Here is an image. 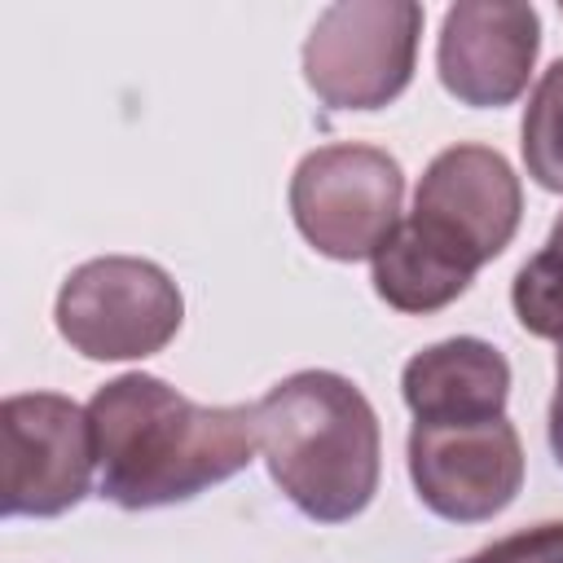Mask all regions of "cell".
<instances>
[{"label":"cell","instance_id":"cell-1","mask_svg":"<svg viewBox=\"0 0 563 563\" xmlns=\"http://www.w3.org/2000/svg\"><path fill=\"white\" fill-rule=\"evenodd\" d=\"M101 497L123 510L189 501L251 466L255 405H198L154 374H119L88 400Z\"/></svg>","mask_w":563,"mask_h":563},{"label":"cell","instance_id":"cell-2","mask_svg":"<svg viewBox=\"0 0 563 563\" xmlns=\"http://www.w3.org/2000/svg\"><path fill=\"white\" fill-rule=\"evenodd\" d=\"M260 453L286 501L317 523L356 519L383 475V431L365 391L334 369H299L255 405Z\"/></svg>","mask_w":563,"mask_h":563},{"label":"cell","instance_id":"cell-3","mask_svg":"<svg viewBox=\"0 0 563 563\" xmlns=\"http://www.w3.org/2000/svg\"><path fill=\"white\" fill-rule=\"evenodd\" d=\"M418 40L413 0H339L303 40V79L330 110H383L409 88Z\"/></svg>","mask_w":563,"mask_h":563},{"label":"cell","instance_id":"cell-4","mask_svg":"<svg viewBox=\"0 0 563 563\" xmlns=\"http://www.w3.org/2000/svg\"><path fill=\"white\" fill-rule=\"evenodd\" d=\"M57 334L88 361H141L163 352L180 321V286L154 260L101 255L79 264L53 303Z\"/></svg>","mask_w":563,"mask_h":563},{"label":"cell","instance_id":"cell-5","mask_svg":"<svg viewBox=\"0 0 563 563\" xmlns=\"http://www.w3.org/2000/svg\"><path fill=\"white\" fill-rule=\"evenodd\" d=\"M400 163L387 150L361 141L321 145L303 154L290 176L295 229L312 251L343 264L374 260V251L400 224Z\"/></svg>","mask_w":563,"mask_h":563},{"label":"cell","instance_id":"cell-6","mask_svg":"<svg viewBox=\"0 0 563 563\" xmlns=\"http://www.w3.org/2000/svg\"><path fill=\"white\" fill-rule=\"evenodd\" d=\"M519 216L523 189L510 163L488 145H449L427 163L405 224L475 277L510 246Z\"/></svg>","mask_w":563,"mask_h":563},{"label":"cell","instance_id":"cell-7","mask_svg":"<svg viewBox=\"0 0 563 563\" xmlns=\"http://www.w3.org/2000/svg\"><path fill=\"white\" fill-rule=\"evenodd\" d=\"M97 440L88 409L57 391H22L0 405V510L26 519L66 515L88 497Z\"/></svg>","mask_w":563,"mask_h":563},{"label":"cell","instance_id":"cell-8","mask_svg":"<svg viewBox=\"0 0 563 563\" xmlns=\"http://www.w3.org/2000/svg\"><path fill=\"white\" fill-rule=\"evenodd\" d=\"M409 479L418 501L449 523H484L523 488V444L515 422H413Z\"/></svg>","mask_w":563,"mask_h":563},{"label":"cell","instance_id":"cell-9","mask_svg":"<svg viewBox=\"0 0 563 563\" xmlns=\"http://www.w3.org/2000/svg\"><path fill=\"white\" fill-rule=\"evenodd\" d=\"M541 48V18L515 0H462L440 22L435 70L449 97L497 110L523 97Z\"/></svg>","mask_w":563,"mask_h":563},{"label":"cell","instance_id":"cell-10","mask_svg":"<svg viewBox=\"0 0 563 563\" xmlns=\"http://www.w3.org/2000/svg\"><path fill=\"white\" fill-rule=\"evenodd\" d=\"M400 396L413 422H488L506 418L510 365L506 356L471 334L413 352L400 369Z\"/></svg>","mask_w":563,"mask_h":563},{"label":"cell","instance_id":"cell-11","mask_svg":"<svg viewBox=\"0 0 563 563\" xmlns=\"http://www.w3.org/2000/svg\"><path fill=\"white\" fill-rule=\"evenodd\" d=\"M374 268V290L387 308L396 312H409V317H427V312H440L449 308L466 286H471V273L457 268L453 260H444L435 246H427L400 216V224L391 229V238L374 251L369 260Z\"/></svg>","mask_w":563,"mask_h":563},{"label":"cell","instance_id":"cell-12","mask_svg":"<svg viewBox=\"0 0 563 563\" xmlns=\"http://www.w3.org/2000/svg\"><path fill=\"white\" fill-rule=\"evenodd\" d=\"M510 308L528 334L563 347V216L554 220L545 246L519 264L510 282Z\"/></svg>","mask_w":563,"mask_h":563},{"label":"cell","instance_id":"cell-13","mask_svg":"<svg viewBox=\"0 0 563 563\" xmlns=\"http://www.w3.org/2000/svg\"><path fill=\"white\" fill-rule=\"evenodd\" d=\"M523 167L528 176L563 194V57L537 79L528 106H523Z\"/></svg>","mask_w":563,"mask_h":563},{"label":"cell","instance_id":"cell-14","mask_svg":"<svg viewBox=\"0 0 563 563\" xmlns=\"http://www.w3.org/2000/svg\"><path fill=\"white\" fill-rule=\"evenodd\" d=\"M462 563H563V523H537L510 532Z\"/></svg>","mask_w":563,"mask_h":563},{"label":"cell","instance_id":"cell-15","mask_svg":"<svg viewBox=\"0 0 563 563\" xmlns=\"http://www.w3.org/2000/svg\"><path fill=\"white\" fill-rule=\"evenodd\" d=\"M545 431H550V453H554V462L563 466V347H559V361H554V400H550V422H545Z\"/></svg>","mask_w":563,"mask_h":563}]
</instances>
